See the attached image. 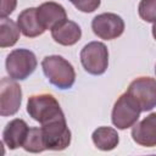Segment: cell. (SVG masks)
Masks as SVG:
<instances>
[{"label": "cell", "instance_id": "7402d4cb", "mask_svg": "<svg viewBox=\"0 0 156 156\" xmlns=\"http://www.w3.org/2000/svg\"><path fill=\"white\" fill-rule=\"evenodd\" d=\"M155 73H156V66H155Z\"/></svg>", "mask_w": 156, "mask_h": 156}, {"label": "cell", "instance_id": "3957f363", "mask_svg": "<svg viewBox=\"0 0 156 156\" xmlns=\"http://www.w3.org/2000/svg\"><path fill=\"white\" fill-rule=\"evenodd\" d=\"M38 61L35 54L28 49L12 50L5 61L6 72L15 80L27 79L37 68Z\"/></svg>", "mask_w": 156, "mask_h": 156}, {"label": "cell", "instance_id": "ac0fdd59", "mask_svg": "<svg viewBox=\"0 0 156 156\" xmlns=\"http://www.w3.org/2000/svg\"><path fill=\"white\" fill-rule=\"evenodd\" d=\"M138 13L145 22H156V0H141L138 6Z\"/></svg>", "mask_w": 156, "mask_h": 156}, {"label": "cell", "instance_id": "277c9868", "mask_svg": "<svg viewBox=\"0 0 156 156\" xmlns=\"http://www.w3.org/2000/svg\"><path fill=\"white\" fill-rule=\"evenodd\" d=\"M83 68L93 76H101L108 66V50L101 41H90L80 50Z\"/></svg>", "mask_w": 156, "mask_h": 156}, {"label": "cell", "instance_id": "9c48e42d", "mask_svg": "<svg viewBox=\"0 0 156 156\" xmlns=\"http://www.w3.org/2000/svg\"><path fill=\"white\" fill-rule=\"evenodd\" d=\"M22 102V89L12 78H1L0 82V115L2 117L13 116L20 110Z\"/></svg>", "mask_w": 156, "mask_h": 156}, {"label": "cell", "instance_id": "44dd1931", "mask_svg": "<svg viewBox=\"0 0 156 156\" xmlns=\"http://www.w3.org/2000/svg\"><path fill=\"white\" fill-rule=\"evenodd\" d=\"M151 30H152V37H154V39L156 40V22L152 24V28H151Z\"/></svg>", "mask_w": 156, "mask_h": 156}, {"label": "cell", "instance_id": "30bf717a", "mask_svg": "<svg viewBox=\"0 0 156 156\" xmlns=\"http://www.w3.org/2000/svg\"><path fill=\"white\" fill-rule=\"evenodd\" d=\"M132 138L140 146H156V112L147 115L144 119L133 126Z\"/></svg>", "mask_w": 156, "mask_h": 156}, {"label": "cell", "instance_id": "d6986e66", "mask_svg": "<svg viewBox=\"0 0 156 156\" xmlns=\"http://www.w3.org/2000/svg\"><path fill=\"white\" fill-rule=\"evenodd\" d=\"M74 5V7L82 12L89 13L98 10V7L101 4V0H68Z\"/></svg>", "mask_w": 156, "mask_h": 156}, {"label": "cell", "instance_id": "4fadbf2b", "mask_svg": "<svg viewBox=\"0 0 156 156\" xmlns=\"http://www.w3.org/2000/svg\"><path fill=\"white\" fill-rule=\"evenodd\" d=\"M51 37L57 44L63 46H71L80 40L82 29L76 22L71 20H65L51 29Z\"/></svg>", "mask_w": 156, "mask_h": 156}, {"label": "cell", "instance_id": "5bb4252c", "mask_svg": "<svg viewBox=\"0 0 156 156\" xmlns=\"http://www.w3.org/2000/svg\"><path fill=\"white\" fill-rule=\"evenodd\" d=\"M17 26L21 33L27 38H35L45 32L38 21L37 7H29L20 12L17 17Z\"/></svg>", "mask_w": 156, "mask_h": 156}, {"label": "cell", "instance_id": "7c38bea8", "mask_svg": "<svg viewBox=\"0 0 156 156\" xmlns=\"http://www.w3.org/2000/svg\"><path fill=\"white\" fill-rule=\"evenodd\" d=\"M28 132L29 127L26 123V121L21 118H15L6 124L2 132V143L10 150L22 147L28 135Z\"/></svg>", "mask_w": 156, "mask_h": 156}, {"label": "cell", "instance_id": "e0dca14e", "mask_svg": "<svg viewBox=\"0 0 156 156\" xmlns=\"http://www.w3.org/2000/svg\"><path fill=\"white\" fill-rule=\"evenodd\" d=\"M27 152H33V154H39L46 150L41 128L38 127H32L29 128L28 135L24 140V144L22 146Z\"/></svg>", "mask_w": 156, "mask_h": 156}, {"label": "cell", "instance_id": "ba28073f", "mask_svg": "<svg viewBox=\"0 0 156 156\" xmlns=\"http://www.w3.org/2000/svg\"><path fill=\"white\" fill-rule=\"evenodd\" d=\"M124 21L121 16L112 12H104L95 16L91 21L94 34L104 40H113L124 32Z\"/></svg>", "mask_w": 156, "mask_h": 156}, {"label": "cell", "instance_id": "6da1fadb", "mask_svg": "<svg viewBox=\"0 0 156 156\" xmlns=\"http://www.w3.org/2000/svg\"><path fill=\"white\" fill-rule=\"evenodd\" d=\"M41 68L48 80L61 90L73 87L76 82V71L71 62L60 55H50L43 58Z\"/></svg>", "mask_w": 156, "mask_h": 156}, {"label": "cell", "instance_id": "7a4b0ae2", "mask_svg": "<svg viewBox=\"0 0 156 156\" xmlns=\"http://www.w3.org/2000/svg\"><path fill=\"white\" fill-rule=\"evenodd\" d=\"M28 115L40 124L65 116L56 98L51 94L32 95L27 101Z\"/></svg>", "mask_w": 156, "mask_h": 156}, {"label": "cell", "instance_id": "2e32d148", "mask_svg": "<svg viewBox=\"0 0 156 156\" xmlns=\"http://www.w3.org/2000/svg\"><path fill=\"white\" fill-rule=\"evenodd\" d=\"M21 30L17 26V22L7 17H1L0 20V46L10 48L13 46L20 39Z\"/></svg>", "mask_w": 156, "mask_h": 156}, {"label": "cell", "instance_id": "52a82bcc", "mask_svg": "<svg viewBox=\"0 0 156 156\" xmlns=\"http://www.w3.org/2000/svg\"><path fill=\"white\" fill-rule=\"evenodd\" d=\"M140 112L135 101L127 93H123L113 105L111 113L112 124L118 129L130 128L138 122Z\"/></svg>", "mask_w": 156, "mask_h": 156}, {"label": "cell", "instance_id": "8fae6325", "mask_svg": "<svg viewBox=\"0 0 156 156\" xmlns=\"http://www.w3.org/2000/svg\"><path fill=\"white\" fill-rule=\"evenodd\" d=\"M37 17L45 30H51L58 23L67 20V12L62 5L55 1H46L37 7Z\"/></svg>", "mask_w": 156, "mask_h": 156}, {"label": "cell", "instance_id": "8992f818", "mask_svg": "<svg viewBox=\"0 0 156 156\" xmlns=\"http://www.w3.org/2000/svg\"><path fill=\"white\" fill-rule=\"evenodd\" d=\"M139 106L141 112L151 111L156 107V79L151 77H139L134 79L126 91Z\"/></svg>", "mask_w": 156, "mask_h": 156}, {"label": "cell", "instance_id": "5b68a950", "mask_svg": "<svg viewBox=\"0 0 156 156\" xmlns=\"http://www.w3.org/2000/svg\"><path fill=\"white\" fill-rule=\"evenodd\" d=\"M40 128L46 150L62 151L69 146L72 135L65 116L44 123Z\"/></svg>", "mask_w": 156, "mask_h": 156}, {"label": "cell", "instance_id": "9a60e30c", "mask_svg": "<svg viewBox=\"0 0 156 156\" xmlns=\"http://www.w3.org/2000/svg\"><path fill=\"white\" fill-rule=\"evenodd\" d=\"M94 145L102 151L113 150L119 143V135L112 127H99L91 134Z\"/></svg>", "mask_w": 156, "mask_h": 156}, {"label": "cell", "instance_id": "ffe728a7", "mask_svg": "<svg viewBox=\"0 0 156 156\" xmlns=\"http://www.w3.org/2000/svg\"><path fill=\"white\" fill-rule=\"evenodd\" d=\"M17 6V0H1V17L10 16Z\"/></svg>", "mask_w": 156, "mask_h": 156}]
</instances>
